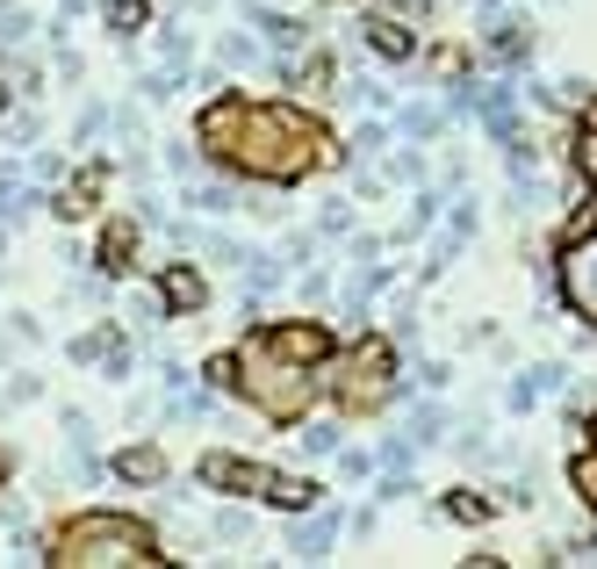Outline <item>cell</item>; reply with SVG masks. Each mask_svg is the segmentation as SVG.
I'll use <instances>...</instances> for the list:
<instances>
[{"label": "cell", "mask_w": 597, "mask_h": 569, "mask_svg": "<svg viewBox=\"0 0 597 569\" xmlns=\"http://www.w3.org/2000/svg\"><path fill=\"white\" fill-rule=\"evenodd\" d=\"M331 534H339V519H317V526H295V534H289V555H303V562H317V555L331 548Z\"/></svg>", "instance_id": "8fae6325"}, {"label": "cell", "mask_w": 597, "mask_h": 569, "mask_svg": "<svg viewBox=\"0 0 597 569\" xmlns=\"http://www.w3.org/2000/svg\"><path fill=\"white\" fill-rule=\"evenodd\" d=\"M576 166H583V181H597V94H590V116H583V138H576Z\"/></svg>", "instance_id": "9a60e30c"}, {"label": "cell", "mask_w": 597, "mask_h": 569, "mask_svg": "<svg viewBox=\"0 0 597 569\" xmlns=\"http://www.w3.org/2000/svg\"><path fill=\"white\" fill-rule=\"evenodd\" d=\"M490 58H496V66H518V58H526V30H496L490 36Z\"/></svg>", "instance_id": "2e32d148"}, {"label": "cell", "mask_w": 597, "mask_h": 569, "mask_svg": "<svg viewBox=\"0 0 597 569\" xmlns=\"http://www.w3.org/2000/svg\"><path fill=\"white\" fill-rule=\"evenodd\" d=\"M446 519H461V526H482V519H490V498H482V490H446Z\"/></svg>", "instance_id": "4fadbf2b"}, {"label": "cell", "mask_w": 597, "mask_h": 569, "mask_svg": "<svg viewBox=\"0 0 597 569\" xmlns=\"http://www.w3.org/2000/svg\"><path fill=\"white\" fill-rule=\"evenodd\" d=\"M94 195H102V166H86L80 181H66V188L51 195V209H58V217H66V224H80L86 209H94Z\"/></svg>", "instance_id": "52a82bcc"}, {"label": "cell", "mask_w": 597, "mask_h": 569, "mask_svg": "<svg viewBox=\"0 0 597 569\" xmlns=\"http://www.w3.org/2000/svg\"><path fill=\"white\" fill-rule=\"evenodd\" d=\"M159 289H166V311H202V303H209V281L195 275V267H166Z\"/></svg>", "instance_id": "ba28073f"}, {"label": "cell", "mask_w": 597, "mask_h": 569, "mask_svg": "<svg viewBox=\"0 0 597 569\" xmlns=\"http://www.w3.org/2000/svg\"><path fill=\"white\" fill-rule=\"evenodd\" d=\"M130 253H137V224H108L102 231V275H130Z\"/></svg>", "instance_id": "9c48e42d"}, {"label": "cell", "mask_w": 597, "mask_h": 569, "mask_svg": "<svg viewBox=\"0 0 597 569\" xmlns=\"http://www.w3.org/2000/svg\"><path fill=\"white\" fill-rule=\"evenodd\" d=\"M202 476L216 490H231V498H267V504H281V512H309V504L325 498L317 484H289V476H273V468H259V462H238V454H209Z\"/></svg>", "instance_id": "277c9868"}, {"label": "cell", "mask_w": 597, "mask_h": 569, "mask_svg": "<svg viewBox=\"0 0 597 569\" xmlns=\"http://www.w3.org/2000/svg\"><path fill=\"white\" fill-rule=\"evenodd\" d=\"M562 303L597 332V231H590V239H576V245L562 253Z\"/></svg>", "instance_id": "8992f818"}, {"label": "cell", "mask_w": 597, "mask_h": 569, "mask_svg": "<svg viewBox=\"0 0 597 569\" xmlns=\"http://www.w3.org/2000/svg\"><path fill=\"white\" fill-rule=\"evenodd\" d=\"M51 562H72V569H152L159 562V548H152V534L137 526V519H122V512H86V519H72L66 534H58V555Z\"/></svg>", "instance_id": "3957f363"}, {"label": "cell", "mask_w": 597, "mask_h": 569, "mask_svg": "<svg viewBox=\"0 0 597 569\" xmlns=\"http://www.w3.org/2000/svg\"><path fill=\"white\" fill-rule=\"evenodd\" d=\"M295 448H303V454H331V448H339V432H331V426H303Z\"/></svg>", "instance_id": "e0dca14e"}, {"label": "cell", "mask_w": 597, "mask_h": 569, "mask_svg": "<svg viewBox=\"0 0 597 569\" xmlns=\"http://www.w3.org/2000/svg\"><path fill=\"white\" fill-rule=\"evenodd\" d=\"M331 353V332L325 325H267L259 339H245V353H238V397H253L267 418H303V404H309V368Z\"/></svg>", "instance_id": "7a4b0ae2"}, {"label": "cell", "mask_w": 597, "mask_h": 569, "mask_svg": "<svg viewBox=\"0 0 597 569\" xmlns=\"http://www.w3.org/2000/svg\"><path fill=\"white\" fill-rule=\"evenodd\" d=\"M367 44H375L382 58H410V51H418V44H410V30H403V22H367Z\"/></svg>", "instance_id": "7c38bea8"}, {"label": "cell", "mask_w": 597, "mask_h": 569, "mask_svg": "<svg viewBox=\"0 0 597 569\" xmlns=\"http://www.w3.org/2000/svg\"><path fill=\"white\" fill-rule=\"evenodd\" d=\"M339 404L346 411H382V404H389V346L382 339H367L353 361L339 368Z\"/></svg>", "instance_id": "5b68a950"}, {"label": "cell", "mask_w": 597, "mask_h": 569, "mask_svg": "<svg viewBox=\"0 0 597 569\" xmlns=\"http://www.w3.org/2000/svg\"><path fill=\"white\" fill-rule=\"evenodd\" d=\"M116 476H130V484H159V476H166V454H159V448H122Z\"/></svg>", "instance_id": "30bf717a"}, {"label": "cell", "mask_w": 597, "mask_h": 569, "mask_svg": "<svg viewBox=\"0 0 597 569\" xmlns=\"http://www.w3.org/2000/svg\"><path fill=\"white\" fill-rule=\"evenodd\" d=\"M0 108H8V86H0Z\"/></svg>", "instance_id": "ffe728a7"}, {"label": "cell", "mask_w": 597, "mask_h": 569, "mask_svg": "<svg viewBox=\"0 0 597 569\" xmlns=\"http://www.w3.org/2000/svg\"><path fill=\"white\" fill-rule=\"evenodd\" d=\"M102 15H108V30H116V36H137V30H144V0H108Z\"/></svg>", "instance_id": "5bb4252c"}, {"label": "cell", "mask_w": 597, "mask_h": 569, "mask_svg": "<svg viewBox=\"0 0 597 569\" xmlns=\"http://www.w3.org/2000/svg\"><path fill=\"white\" fill-rule=\"evenodd\" d=\"M576 490H583V504H597V454L576 462Z\"/></svg>", "instance_id": "ac0fdd59"}, {"label": "cell", "mask_w": 597, "mask_h": 569, "mask_svg": "<svg viewBox=\"0 0 597 569\" xmlns=\"http://www.w3.org/2000/svg\"><path fill=\"white\" fill-rule=\"evenodd\" d=\"M202 152H216L231 173H253V181H303L331 159L325 130L303 116V108H281V102H245V94H223V102L202 108L195 123Z\"/></svg>", "instance_id": "6da1fadb"}, {"label": "cell", "mask_w": 597, "mask_h": 569, "mask_svg": "<svg viewBox=\"0 0 597 569\" xmlns=\"http://www.w3.org/2000/svg\"><path fill=\"white\" fill-rule=\"evenodd\" d=\"M216 534H223V541H253V526H245L238 512H223V519H216Z\"/></svg>", "instance_id": "d6986e66"}]
</instances>
